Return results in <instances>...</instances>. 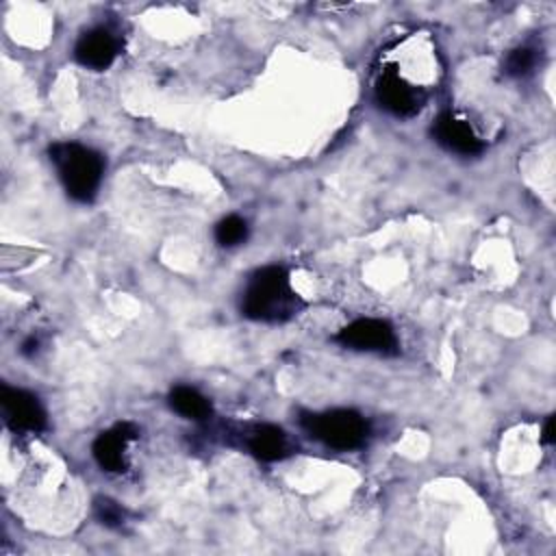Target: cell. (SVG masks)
Listing matches in <instances>:
<instances>
[{
	"label": "cell",
	"mask_w": 556,
	"mask_h": 556,
	"mask_svg": "<svg viewBox=\"0 0 556 556\" xmlns=\"http://www.w3.org/2000/svg\"><path fill=\"white\" fill-rule=\"evenodd\" d=\"M304 308L302 298L293 291L289 271L280 265L256 269L241 298V313L248 319L280 324L295 317Z\"/></svg>",
	"instance_id": "1"
},
{
	"label": "cell",
	"mask_w": 556,
	"mask_h": 556,
	"mask_svg": "<svg viewBox=\"0 0 556 556\" xmlns=\"http://www.w3.org/2000/svg\"><path fill=\"white\" fill-rule=\"evenodd\" d=\"M48 154L65 193L74 202L89 204L96 198L104 176L102 154L76 141L52 143Z\"/></svg>",
	"instance_id": "2"
},
{
	"label": "cell",
	"mask_w": 556,
	"mask_h": 556,
	"mask_svg": "<svg viewBox=\"0 0 556 556\" xmlns=\"http://www.w3.org/2000/svg\"><path fill=\"white\" fill-rule=\"evenodd\" d=\"M302 428L313 439L341 452L361 447L369 434V426L365 417L350 408L308 413L302 417Z\"/></svg>",
	"instance_id": "3"
},
{
	"label": "cell",
	"mask_w": 556,
	"mask_h": 556,
	"mask_svg": "<svg viewBox=\"0 0 556 556\" xmlns=\"http://www.w3.org/2000/svg\"><path fill=\"white\" fill-rule=\"evenodd\" d=\"M334 341L343 348L356 350V352H376V354H397L400 343L395 337V330L389 321L376 319V317H361L343 326Z\"/></svg>",
	"instance_id": "4"
},
{
	"label": "cell",
	"mask_w": 556,
	"mask_h": 556,
	"mask_svg": "<svg viewBox=\"0 0 556 556\" xmlns=\"http://www.w3.org/2000/svg\"><path fill=\"white\" fill-rule=\"evenodd\" d=\"M0 406L4 424L13 432H39L46 428V410L39 397L26 389L2 384Z\"/></svg>",
	"instance_id": "5"
},
{
	"label": "cell",
	"mask_w": 556,
	"mask_h": 556,
	"mask_svg": "<svg viewBox=\"0 0 556 556\" xmlns=\"http://www.w3.org/2000/svg\"><path fill=\"white\" fill-rule=\"evenodd\" d=\"M374 93L376 102L395 117H410L424 104V93L406 78H402L393 67L380 72Z\"/></svg>",
	"instance_id": "6"
},
{
	"label": "cell",
	"mask_w": 556,
	"mask_h": 556,
	"mask_svg": "<svg viewBox=\"0 0 556 556\" xmlns=\"http://www.w3.org/2000/svg\"><path fill=\"white\" fill-rule=\"evenodd\" d=\"M137 434L139 430L130 421H119L109 430H102L91 445V454L100 469L109 473H122L126 469V447L137 439Z\"/></svg>",
	"instance_id": "7"
},
{
	"label": "cell",
	"mask_w": 556,
	"mask_h": 556,
	"mask_svg": "<svg viewBox=\"0 0 556 556\" xmlns=\"http://www.w3.org/2000/svg\"><path fill=\"white\" fill-rule=\"evenodd\" d=\"M432 137L441 148L460 156H476L484 150L482 139L471 130L465 119H458L454 113H441L434 119Z\"/></svg>",
	"instance_id": "8"
},
{
	"label": "cell",
	"mask_w": 556,
	"mask_h": 556,
	"mask_svg": "<svg viewBox=\"0 0 556 556\" xmlns=\"http://www.w3.org/2000/svg\"><path fill=\"white\" fill-rule=\"evenodd\" d=\"M119 43L106 28H91L83 33L74 46V59L87 70H106L115 61Z\"/></svg>",
	"instance_id": "9"
},
{
	"label": "cell",
	"mask_w": 556,
	"mask_h": 556,
	"mask_svg": "<svg viewBox=\"0 0 556 556\" xmlns=\"http://www.w3.org/2000/svg\"><path fill=\"white\" fill-rule=\"evenodd\" d=\"M241 437H243V445L250 450V454L265 463L280 460V458L289 456L293 450L289 434L274 424L250 426V428H245V432Z\"/></svg>",
	"instance_id": "10"
},
{
	"label": "cell",
	"mask_w": 556,
	"mask_h": 556,
	"mask_svg": "<svg viewBox=\"0 0 556 556\" xmlns=\"http://www.w3.org/2000/svg\"><path fill=\"white\" fill-rule=\"evenodd\" d=\"M167 402L178 415H182L185 419H193V421H204L213 413V406H211L208 397L202 395L198 389L187 387V384L174 387L167 395Z\"/></svg>",
	"instance_id": "11"
},
{
	"label": "cell",
	"mask_w": 556,
	"mask_h": 556,
	"mask_svg": "<svg viewBox=\"0 0 556 556\" xmlns=\"http://www.w3.org/2000/svg\"><path fill=\"white\" fill-rule=\"evenodd\" d=\"M215 241L224 248H235L248 239V222L239 215H228L215 224Z\"/></svg>",
	"instance_id": "12"
},
{
	"label": "cell",
	"mask_w": 556,
	"mask_h": 556,
	"mask_svg": "<svg viewBox=\"0 0 556 556\" xmlns=\"http://www.w3.org/2000/svg\"><path fill=\"white\" fill-rule=\"evenodd\" d=\"M536 65V50L530 46H519L510 50V54L504 61V72L513 78L528 76Z\"/></svg>",
	"instance_id": "13"
},
{
	"label": "cell",
	"mask_w": 556,
	"mask_h": 556,
	"mask_svg": "<svg viewBox=\"0 0 556 556\" xmlns=\"http://www.w3.org/2000/svg\"><path fill=\"white\" fill-rule=\"evenodd\" d=\"M93 515L106 528H119L126 521L124 506L119 502L106 497V495H98L93 500Z\"/></svg>",
	"instance_id": "14"
},
{
	"label": "cell",
	"mask_w": 556,
	"mask_h": 556,
	"mask_svg": "<svg viewBox=\"0 0 556 556\" xmlns=\"http://www.w3.org/2000/svg\"><path fill=\"white\" fill-rule=\"evenodd\" d=\"M37 250L22 248V245H2L0 248V267L2 271H17L30 265L37 258Z\"/></svg>",
	"instance_id": "15"
},
{
	"label": "cell",
	"mask_w": 556,
	"mask_h": 556,
	"mask_svg": "<svg viewBox=\"0 0 556 556\" xmlns=\"http://www.w3.org/2000/svg\"><path fill=\"white\" fill-rule=\"evenodd\" d=\"M554 421H556V417L554 415H549L547 417V421H545V426H543V441L545 443H554Z\"/></svg>",
	"instance_id": "16"
}]
</instances>
